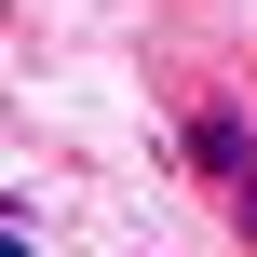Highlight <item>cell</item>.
I'll list each match as a JSON object with an SVG mask.
<instances>
[{"label": "cell", "instance_id": "obj_1", "mask_svg": "<svg viewBox=\"0 0 257 257\" xmlns=\"http://www.w3.org/2000/svg\"><path fill=\"white\" fill-rule=\"evenodd\" d=\"M190 149H203V176L230 190V217L257 230V136H244V122H217V108H203V122H190Z\"/></svg>", "mask_w": 257, "mask_h": 257}]
</instances>
